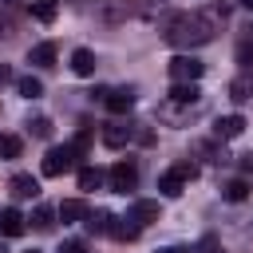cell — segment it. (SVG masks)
<instances>
[{"label": "cell", "mask_w": 253, "mask_h": 253, "mask_svg": "<svg viewBox=\"0 0 253 253\" xmlns=\"http://www.w3.org/2000/svg\"><path fill=\"white\" fill-rule=\"evenodd\" d=\"M55 217H59V210H51V206H36L28 221H32L40 233H51V229H55Z\"/></svg>", "instance_id": "obj_14"}, {"label": "cell", "mask_w": 253, "mask_h": 253, "mask_svg": "<svg viewBox=\"0 0 253 253\" xmlns=\"http://www.w3.org/2000/svg\"><path fill=\"white\" fill-rule=\"evenodd\" d=\"M24 229H28V217H24L16 206H4V210H0V233H4V237H20Z\"/></svg>", "instance_id": "obj_7"}, {"label": "cell", "mask_w": 253, "mask_h": 253, "mask_svg": "<svg viewBox=\"0 0 253 253\" xmlns=\"http://www.w3.org/2000/svg\"><path fill=\"white\" fill-rule=\"evenodd\" d=\"M111 237L115 241H134L138 237V221L126 213V217H111Z\"/></svg>", "instance_id": "obj_11"}, {"label": "cell", "mask_w": 253, "mask_h": 253, "mask_svg": "<svg viewBox=\"0 0 253 253\" xmlns=\"http://www.w3.org/2000/svg\"><path fill=\"white\" fill-rule=\"evenodd\" d=\"M107 182H111V190H115V194H126V190H134V186H138V166H134L130 158H119V162L111 166Z\"/></svg>", "instance_id": "obj_5"}, {"label": "cell", "mask_w": 253, "mask_h": 253, "mask_svg": "<svg viewBox=\"0 0 253 253\" xmlns=\"http://www.w3.org/2000/svg\"><path fill=\"white\" fill-rule=\"evenodd\" d=\"M71 150H75V158H87V150H91V130H87V126L71 138Z\"/></svg>", "instance_id": "obj_25"}, {"label": "cell", "mask_w": 253, "mask_h": 253, "mask_svg": "<svg viewBox=\"0 0 253 253\" xmlns=\"http://www.w3.org/2000/svg\"><path fill=\"white\" fill-rule=\"evenodd\" d=\"M111 217H115V213H107V210H95V213H87L83 229H87V233H111Z\"/></svg>", "instance_id": "obj_18"}, {"label": "cell", "mask_w": 253, "mask_h": 253, "mask_svg": "<svg viewBox=\"0 0 253 253\" xmlns=\"http://www.w3.org/2000/svg\"><path fill=\"white\" fill-rule=\"evenodd\" d=\"M237 63L241 67H253V28H245V36L237 43Z\"/></svg>", "instance_id": "obj_22"}, {"label": "cell", "mask_w": 253, "mask_h": 253, "mask_svg": "<svg viewBox=\"0 0 253 253\" xmlns=\"http://www.w3.org/2000/svg\"><path fill=\"white\" fill-rule=\"evenodd\" d=\"M249 95H253V83L249 79H233L229 83V99L233 103H249Z\"/></svg>", "instance_id": "obj_23"}, {"label": "cell", "mask_w": 253, "mask_h": 253, "mask_svg": "<svg viewBox=\"0 0 253 253\" xmlns=\"http://www.w3.org/2000/svg\"><path fill=\"white\" fill-rule=\"evenodd\" d=\"M237 4H241V8H253V0H237Z\"/></svg>", "instance_id": "obj_33"}, {"label": "cell", "mask_w": 253, "mask_h": 253, "mask_svg": "<svg viewBox=\"0 0 253 253\" xmlns=\"http://www.w3.org/2000/svg\"><path fill=\"white\" fill-rule=\"evenodd\" d=\"M0 4H4V0H0Z\"/></svg>", "instance_id": "obj_36"}, {"label": "cell", "mask_w": 253, "mask_h": 253, "mask_svg": "<svg viewBox=\"0 0 253 253\" xmlns=\"http://www.w3.org/2000/svg\"><path fill=\"white\" fill-rule=\"evenodd\" d=\"M0 253H4V249H0Z\"/></svg>", "instance_id": "obj_37"}, {"label": "cell", "mask_w": 253, "mask_h": 253, "mask_svg": "<svg viewBox=\"0 0 253 253\" xmlns=\"http://www.w3.org/2000/svg\"><path fill=\"white\" fill-rule=\"evenodd\" d=\"M130 217H134L138 225H146V221H158V202L134 198V202H130Z\"/></svg>", "instance_id": "obj_13"}, {"label": "cell", "mask_w": 253, "mask_h": 253, "mask_svg": "<svg viewBox=\"0 0 253 253\" xmlns=\"http://www.w3.org/2000/svg\"><path fill=\"white\" fill-rule=\"evenodd\" d=\"M158 253H190V249H182V245H166V249H158Z\"/></svg>", "instance_id": "obj_32"}, {"label": "cell", "mask_w": 253, "mask_h": 253, "mask_svg": "<svg viewBox=\"0 0 253 253\" xmlns=\"http://www.w3.org/2000/svg\"><path fill=\"white\" fill-rule=\"evenodd\" d=\"M0 158H20V138L16 134H0Z\"/></svg>", "instance_id": "obj_26"}, {"label": "cell", "mask_w": 253, "mask_h": 253, "mask_svg": "<svg viewBox=\"0 0 253 253\" xmlns=\"http://www.w3.org/2000/svg\"><path fill=\"white\" fill-rule=\"evenodd\" d=\"M241 130H245V119H241V115H221V119L213 123V134H217V138H237Z\"/></svg>", "instance_id": "obj_10"}, {"label": "cell", "mask_w": 253, "mask_h": 253, "mask_svg": "<svg viewBox=\"0 0 253 253\" xmlns=\"http://www.w3.org/2000/svg\"><path fill=\"white\" fill-rule=\"evenodd\" d=\"M59 253H87V245H83V241H63Z\"/></svg>", "instance_id": "obj_29"}, {"label": "cell", "mask_w": 253, "mask_h": 253, "mask_svg": "<svg viewBox=\"0 0 253 253\" xmlns=\"http://www.w3.org/2000/svg\"><path fill=\"white\" fill-rule=\"evenodd\" d=\"M213 16H202V12H182L166 24V43L170 47H202L213 40Z\"/></svg>", "instance_id": "obj_1"}, {"label": "cell", "mask_w": 253, "mask_h": 253, "mask_svg": "<svg viewBox=\"0 0 253 253\" xmlns=\"http://www.w3.org/2000/svg\"><path fill=\"white\" fill-rule=\"evenodd\" d=\"M8 190H12V198H36V194H40V182H36L32 174H16V178L8 182Z\"/></svg>", "instance_id": "obj_12"}, {"label": "cell", "mask_w": 253, "mask_h": 253, "mask_svg": "<svg viewBox=\"0 0 253 253\" xmlns=\"http://www.w3.org/2000/svg\"><path fill=\"white\" fill-rule=\"evenodd\" d=\"M99 186H103V170L79 166V190H99Z\"/></svg>", "instance_id": "obj_21"}, {"label": "cell", "mask_w": 253, "mask_h": 253, "mask_svg": "<svg viewBox=\"0 0 253 253\" xmlns=\"http://www.w3.org/2000/svg\"><path fill=\"white\" fill-rule=\"evenodd\" d=\"M241 170H245V174H253V154H245V158H241Z\"/></svg>", "instance_id": "obj_30"}, {"label": "cell", "mask_w": 253, "mask_h": 253, "mask_svg": "<svg viewBox=\"0 0 253 253\" xmlns=\"http://www.w3.org/2000/svg\"><path fill=\"white\" fill-rule=\"evenodd\" d=\"M198 99H202L198 83H174L170 87V103H178V107H194Z\"/></svg>", "instance_id": "obj_9"}, {"label": "cell", "mask_w": 253, "mask_h": 253, "mask_svg": "<svg viewBox=\"0 0 253 253\" xmlns=\"http://www.w3.org/2000/svg\"><path fill=\"white\" fill-rule=\"evenodd\" d=\"M0 83H12V71H8L4 63H0Z\"/></svg>", "instance_id": "obj_31"}, {"label": "cell", "mask_w": 253, "mask_h": 253, "mask_svg": "<svg viewBox=\"0 0 253 253\" xmlns=\"http://www.w3.org/2000/svg\"><path fill=\"white\" fill-rule=\"evenodd\" d=\"M87 202H79V198H67L63 206H59V221H87Z\"/></svg>", "instance_id": "obj_16"}, {"label": "cell", "mask_w": 253, "mask_h": 253, "mask_svg": "<svg viewBox=\"0 0 253 253\" xmlns=\"http://www.w3.org/2000/svg\"><path fill=\"white\" fill-rule=\"evenodd\" d=\"M28 253H40V249H28Z\"/></svg>", "instance_id": "obj_34"}, {"label": "cell", "mask_w": 253, "mask_h": 253, "mask_svg": "<svg viewBox=\"0 0 253 253\" xmlns=\"http://www.w3.org/2000/svg\"><path fill=\"white\" fill-rule=\"evenodd\" d=\"M130 138H134V126H126V123H107L103 126V146H111V150H123Z\"/></svg>", "instance_id": "obj_6"}, {"label": "cell", "mask_w": 253, "mask_h": 253, "mask_svg": "<svg viewBox=\"0 0 253 253\" xmlns=\"http://www.w3.org/2000/svg\"><path fill=\"white\" fill-rule=\"evenodd\" d=\"M28 130H32L36 138H51V119H43V115H40V119H32V123H28Z\"/></svg>", "instance_id": "obj_28"}, {"label": "cell", "mask_w": 253, "mask_h": 253, "mask_svg": "<svg viewBox=\"0 0 253 253\" xmlns=\"http://www.w3.org/2000/svg\"><path fill=\"white\" fill-rule=\"evenodd\" d=\"M71 71H75V75H95V51L75 47V51H71Z\"/></svg>", "instance_id": "obj_15"}, {"label": "cell", "mask_w": 253, "mask_h": 253, "mask_svg": "<svg viewBox=\"0 0 253 253\" xmlns=\"http://www.w3.org/2000/svg\"><path fill=\"white\" fill-rule=\"evenodd\" d=\"M221 198H225V202H245V198H249V182H245V178L225 182V186H221Z\"/></svg>", "instance_id": "obj_19"}, {"label": "cell", "mask_w": 253, "mask_h": 253, "mask_svg": "<svg viewBox=\"0 0 253 253\" xmlns=\"http://www.w3.org/2000/svg\"><path fill=\"white\" fill-rule=\"evenodd\" d=\"M190 178H198V166H194L190 158H182V162H174V166L158 178V190H162L166 198H178V194H182V186H186Z\"/></svg>", "instance_id": "obj_2"}, {"label": "cell", "mask_w": 253, "mask_h": 253, "mask_svg": "<svg viewBox=\"0 0 253 253\" xmlns=\"http://www.w3.org/2000/svg\"><path fill=\"white\" fill-rule=\"evenodd\" d=\"M194 253H225V245H221V241H217L213 233H206V237H202V241L194 245Z\"/></svg>", "instance_id": "obj_27"}, {"label": "cell", "mask_w": 253, "mask_h": 253, "mask_svg": "<svg viewBox=\"0 0 253 253\" xmlns=\"http://www.w3.org/2000/svg\"><path fill=\"white\" fill-rule=\"evenodd\" d=\"M32 16H36L40 24H51V20H55V0H36V4H32Z\"/></svg>", "instance_id": "obj_24"}, {"label": "cell", "mask_w": 253, "mask_h": 253, "mask_svg": "<svg viewBox=\"0 0 253 253\" xmlns=\"http://www.w3.org/2000/svg\"><path fill=\"white\" fill-rule=\"evenodd\" d=\"M75 166V150H71V142L67 146H51L47 154H43V162H40V170L47 174V178H59V174H67Z\"/></svg>", "instance_id": "obj_4"}, {"label": "cell", "mask_w": 253, "mask_h": 253, "mask_svg": "<svg viewBox=\"0 0 253 253\" xmlns=\"http://www.w3.org/2000/svg\"><path fill=\"white\" fill-rule=\"evenodd\" d=\"M249 103H253V95H249Z\"/></svg>", "instance_id": "obj_35"}, {"label": "cell", "mask_w": 253, "mask_h": 253, "mask_svg": "<svg viewBox=\"0 0 253 253\" xmlns=\"http://www.w3.org/2000/svg\"><path fill=\"white\" fill-rule=\"evenodd\" d=\"M28 63H32V67H51V63H55V43H36V47L28 51Z\"/></svg>", "instance_id": "obj_17"}, {"label": "cell", "mask_w": 253, "mask_h": 253, "mask_svg": "<svg viewBox=\"0 0 253 253\" xmlns=\"http://www.w3.org/2000/svg\"><path fill=\"white\" fill-rule=\"evenodd\" d=\"M103 103H107L111 115H126V111L134 107V91H130V87H115V91H107Z\"/></svg>", "instance_id": "obj_8"}, {"label": "cell", "mask_w": 253, "mask_h": 253, "mask_svg": "<svg viewBox=\"0 0 253 253\" xmlns=\"http://www.w3.org/2000/svg\"><path fill=\"white\" fill-rule=\"evenodd\" d=\"M166 67H170V79H174V83H198V79H202V71H206V63H202L198 55H186V51H182V55H174Z\"/></svg>", "instance_id": "obj_3"}, {"label": "cell", "mask_w": 253, "mask_h": 253, "mask_svg": "<svg viewBox=\"0 0 253 253\" xmlns=\"http://www.w3.org/2000/svg\"><path fill=\"white\" fill-rule=\"evenodd\" d=\"M16 91H20L24 99H40V95H43V83L32 79V75H20V79H16Z\"/></svg>", "instance_id": "obj_20"}]
</instances>
